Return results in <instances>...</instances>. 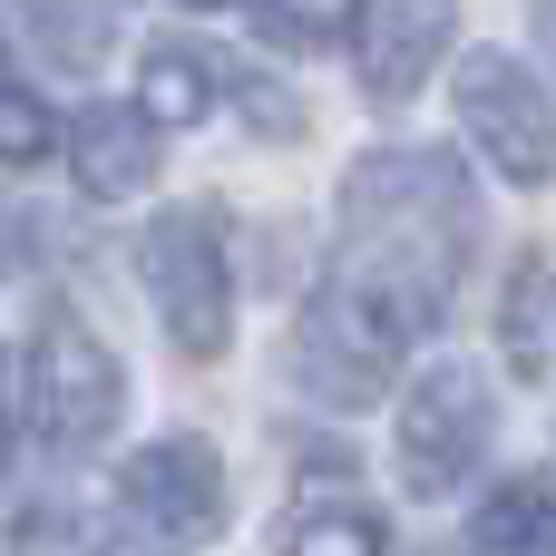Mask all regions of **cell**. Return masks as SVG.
<instances>
[{"instance_id": "cell-11", "label": "cell", "mask_w": 556, "mask_h": 556, "mask_svg": "<svg viewBox=\"0 0 556 556\" xmlns=\"http://www.w3.org/2000/svg\"><path fill=\"white\" fill-rule=\"evenodd\" d=\"M547 538H556V489L547 479H508V489L479 508V528H469L479 556H538Z\"/></svg>"}, {"instance_id": "cell-4", "label": "cell", "mask_w": 556, "mask_h": 556, "mask_svg": "<svg viewBox=\"0 0 556 556\" xmlns=\"http://www.w3.org/2000/svg\"><path fill=\"white\" fill-rule=\"evenodd\" d=\"M489 459V381L469 362H430L401 401V479L420 498H450Z\"/></svg>"}, {"instance_id": "cell-14", "label": "cell", "mask_w": 556, "mask_h": 556, "mask_svg": "<svg viewBox=\"0 0 556 556\" xmlns=\"http://www.w3.org/2000/svg\"><path fill=\"white\" fill-rule=\"evenodd\" d=\"M29 20H39V39H49V59H68V68H88L98 49H108V0H29Z\"/></svg>"}, {"instance_id": "cell-8", "label": "cell", "mask_w": 556, "mask_h": 556, "mask_svg": "<svg viewBox=\"0 0 556 556\" xmlns=\"http://www.w3.org/2000/svg\"><path fill=\"white\" fill-rule=\"evenodd\" d=\"M459 29V0H362V88L371 98H410L430 78V59L450 49Z\"/></svg>"}, {"instance_id": "cell-18", "label": "cell", "mask_w": 556, "mask_h": 556, "mask_svg": "<svg viewBox=\"0 0 556 556\" xmlns=\"http://www.w3.org/2000/svg\"><path fill=\"white\" fill-rule=\"evenodd\" d=\"M20 420H29V401H20V362L0 352V469H10V450H20Z\"/></svg>"}, {"instance_id": "cell-1", "label": "cell", "mask_w": 556, "mask_h": 556, "mask_svg": "<svg viewBox=\"0 0 556 556\" xmlns=\"http://www.w3.org/2000/svg\"><path fill=\"white\" fill-rule=\"evenodd\" d=\"M469 264V176L440 147H381L342 176V274L332 293L362 303L401 352L450 313Z\"/></svg>"}, {"instance_id": "cell-7", "label": "cell", "mask_w": 556, "mask_h": 556, "mask_svg": "<svg viewBox=\"0 0 556 556\" xmlns=\"http://www.w3.org/2000/svg\"><path fill=\"white\" fill-rule=\"evenodd\" d=\"M117 498L166 538H215L225 528V459L205 440H156L117 469Z\"/></svg>"}, {"instance_id": "cell-17", "label": "cell", "mask_w": 556, "mask_h": 556, "mask_svg": "<svg viewBox=\"0 0 556 556\" xmlns=\"http://www.w3.org/2000/svg\"><path fill=\"white\" fill-rule=\"evenodd\" d=\"M10 556H98V547H88V528H78V518H59V508H29V518L10 528Z\"/></svg>"}, {"instance_id": "cell-2", "label": "cell", "mask_w": 556, "mask_h": 556, "mask_svg": "<svg viewBox=\"0 0 556 556\" xmlns=\"http://www.w3.org/2000/svg\"><path fill=\"white\" fill-rule=\"evenodd\" d=\"M147 293L176 332V352L215 362L225 332H235V283H225V225L205 205H176L147 225Z\"/></svg>"}, {"instance_id": "cell-6", "label": "cell", "mask_w": 556, "mask_h": 556, "mask_svg": "<svg viewBox=\"0 0 556 556\" xmlns=\"http://www.w3.org/2000/svg\"><path fill=\"white\" fill-rule=\"evenodd\" d=\"M293 371H303V391H313V401L362 410V401H381V381L401 371V342H391L362 303H342V293L323 283V293H313V313H303V332H293Z\"/></svg>"}, {"instance_id": "cell-3", "label": "cell", "mask_w": 556, "mask_h": 556, "mask_svg": "<svg viewBox=\"0 0 556 556\" xmlns=\"http://www.w3.org/2000/svg\"><path fill=\"white\" fill-rule=\"evenodd\" d=\"M20 401H29V420L59 450H98L117 430V362H108V342L88 323L49 313L39 342H29V362H20Z\"/></svg>"}, {"instance_id": "cell-10", "label": "cell", "mask_w": 556, "mask_h": 556, "mask_svg": "<svg viewBox=\"0 0 556 556\" xmlns=\"http://www.w3.org/2000/svg\"><path fill=\"white\" fill-rule=\"evenodd\" d=\"M498 342H508V362L538 381L556 362V264L547 254H528L518 274H508V303H498Z\"/></svg>"}, {"instance_id": "cell-20", "label": "cell", "mask_w": 556, "mask_h": 556, "mask_svg": "<svg viewBox=\"0 0 556 556\" xmlns=\"http://www.w3.org/2000/svg\"><path fill=\"white\" fill-rule=\"evenodd\" d=\"M186 10H225V0H186Z\"/></svg>"}, {"instance_id": "cell-12", "label": "cell", "mask_w": 556, "mask_h": 556, "mask_svg": "<svg viewBox=\"0 0 556 556\" xmlns=\"http://www.w3.org/2000/svg\"><path fill=\"white\" fill-rule=\"evenodd\" d=\"M205 98H215V59L195 39H156L147 49V78H137V108L186 127V117H205Z\"/></svg>"}, {"instance_id": "cell-16", "label": "cell", "mask_w": 556, "mask_h": 556, "mask_svg": "<svg viewBox=\"0 0 556 556\" xmlns=\"http://www.w3.org/2000/svg\"><path fill=\"white\" fill-rule=\"evenodd\" d=\"M29 156H49V108L0 78V166H29Z\"/></svg>"}, {"instance_id": "cell-15", "label": "cell", "mask_w": 556, "mask_h": 556, "mask_svg": "<svg viewBox=\"0 0 556 556\" xmlns=\"http://www.w3.org/2000/svg\"><path fill=\"white\" fill-rule=\"evenodd\" d=\"M352 10H362V0H264V29H283L293 49H323V39L352 29Z\"/></svg>"}, {"instance_id": "cell-13", "label": "cell", "mask_w": 556, "mask_h": 556, "mask_svg": "<svg viewBox=\"0 0 556 556\" xmlns=\"http://www.w3.org/2000/svg\"><path fill=\"white\" fill-rule=\"evenodd\" d=\"M283 556H381V518H371V508H352V498H323V508H303V518H293Z\"/></svg>"}, {"instance_id": "cell-5", "label": "cell", "mask_w": 556, "mask_h": 556, "mask_svg": "<svg viewBox=\"0 0 556 556\" xmlns=\"http://www.w3.org/2000/svg\"><path fill=\"white\" fill-rule=\"evenodd\" d=\"M459 117H469V137L508 166V186H547L556 176V108L508 49L459 59Z\"/></svg>"}, {"instance_id": "cell-19", "label": "cell", "mask_w": 556, "mask_h": 556, "mask_svg": "<svg viewBox=\"0 0 556 556\" xmlns=\"http://www.w3.org/2000/svg\"><path fill=\"white\" fill-rule=\"evenodd\" d=\"M538 29H547V59H556V0H538Z\"/></svg>"}, {"instance_id": "cell-9", "label": "cell", "mask_w": 556, "mask_h": 556, "mask_svg": "<svg viewBox=\"0 0 556 556\" xmlns=\"http://www.w3.org/2000/svg\"><path fill=\"white\" fill-rule=\"evenodd\" d=\"M68 166H78L88 195H137V186L156 176V117H147V108H78Z\"/></svg>"}]
</instances>
